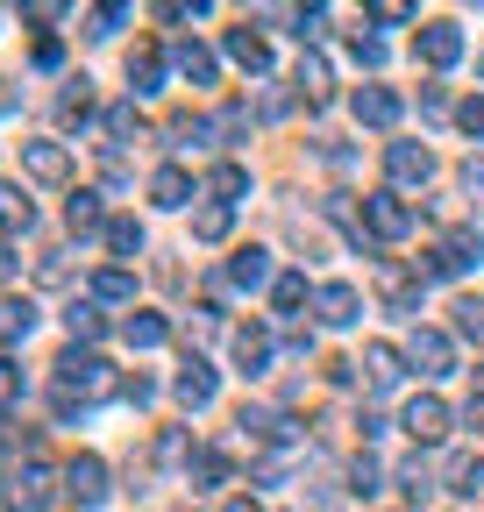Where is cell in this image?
I'll use <instances>...</instances> for the list:
<instances>
[{
	"label": "cell",
	"mask_w": 484,
	"mask_h": 512,
	"mask_svg": "<svg viewBox=\"0 0 484 512\" xmlns=\"http://www.w3.org/2000/svg\"><path fill=\"white\" fill-rule=\"evenodd\" d=\"M129 79H136V93H157V79H164V57H157L150 43L129 57Z\"/></svg>",
	"instance_id": "cell-18"
},
{
	"label": "cell",
	"mask_w": 484,
	"mask_h": 512,
	"mask_svg": "<svg viewBox=\"0 0 484 512\" xmlns=\"http://www.w3.org/2000/svg\"><path fill=\"white\" fill-rule=\"evenodd\" d=\"M385 164H392V178H399V185H420V178L435 171V157L420 150V143H392V150H385Z\"/></svg>",
	"instance_id": "cell-6"
},
{
	"label": "cell",
	"mask_w": 484,
	"mask_h": 512,
	"mask_svg": "<svg viewBox=\"0 0 484 512\" xmlns=\"http://www.w3.org/2000/svg\"><path fill=\"white\" fill-rule=\"evenodd\" d=\"M356 121L392 128V121H399V93H392V86H363V93H356Z\"/></svg>",
	"instance_id": "cell-5"
},
{
	"label": "cell",
	"mask_w": 484,
	"mask_h": 512,
	"mask_svg": "<svg viewBox=\"0 0 484 512\" xmlns=\"http://www.w3.org/2000/svg\"><path fill=\"white\" fill-rule=\"evenodd\" d=\"M57 384H65V392H100V384H107V363L65 349V356H57Z\"/></svg>",
	"instance_id": "cell-1"
},
{
	"label": "cell",
	"mask_w": 484,
	"mask_h": 512,
	"mask_svg": "<svg viewBox=\"0 0 484 512\" xmlns=\"http://www.w3.org/2000/svg\"><path fill=\"white\" fill-rule=\"evenodd\" d=\"M349 57H356V64H385V43H378V36H356Z\"/></svg>",
	"instance_id": "cell-32"
},
{
	"label": "cell",
	"mask_w": 484,
	"mask_h": 512,
	"mask_svg": "<svg viewBox=\"0 0 484 512\" xmlns=\"http://www.w3.org/2000/svg\"><path fill=\"white\" fill-rule=\"evenodd\" d=\"M129 342H136V349H157V342H164V320H157V313H136V320H129Z\"/></svg>",
	"instance_id": "cell-24"
},
{
	"label": "cell",
	"mask_w": 484,
	"mask_h": 512,
	"mask_svg": "<svg viewBox=\"0 0 484 512\" xmlns=\"http://www.w3.org/2000/svg\"><path fill=\"white\" fill-rule=\"evenodd\" d=\"M406 434H413V441H442V434H449V406H442V399H413V406H406Z\"/></svg>",
	"instance_id": "cell-4"
},
{
	"label": "cell",
	"mask_w": 484,
	"mask_h": 512,
	"mask_svg": "<svg viewBox=\"0 0 484 512\" xmlns=\"http://www.w3.org/2000/svg\"><path fill=\"white\" fill-rule=\"evenodd\" d=\"M463 57V29L456 22H428L420 29V64H456Z\"/></svg>",
	"instance_id": "cell-2"
},
{
	"label": "cell",
	"mask_w": 484,
	"mask_h": 512,
	"mask_svg": "<svg viewBox=\"0 0 484 512\" xmlns=\"http://www.w3.org/2000/svg\"><path fill=\"white\" fill-rule=\"evenodd\" d=\"M449 313H456V328H463V335H477V342H484V299H456Z\"/></svg>",
	"instance_id": "cell-25"
},
{
	"label": "cell",
	"mask_w": 484,
	"mask_h": 512,
	"mask_svg": "<svg viewBox=\"0 0 484 512\" xmlns=\"http://www.w3.org/2000/svg\"><path fill=\"white\" fill-rule=\"evenodd\" d=\"M463 128H470V136H484V100H463Z\"/></svg>",
	"instance_id": "cell-34"
},
{
	"label": "cell",
	"mask_w": 484,
	"mask_h": 512,
	"mask_svg": "<svg viewBox=\"0 0 484 512\" xmlns=\"http://www.w3.org/2000/svg\"><path fill=\"white\" fill-rule=\"evenodd\" d=\"M271 299H278V313H292V306H299V299H307V278H299V271H285V278H278V292H271Z\"/></svg>",
	"instance_id": "cell-30"
},
{
	"label": "cell",
	"mask_w": 484,
	"mask_h": 512,
	"mask_svg": "<svg viewBox=\"0 0 484 512\" xmlns=\"http://www.w3.org/2000/svg\"><path fill=\"white\" fill-rule=\"evenodd\" d=\"M178 72H186V79H200V86H207V79H214V57H207L200 43H178Z\"/></svg>",
	"instance_id": "cell-21"
},
{
	"label": "cell",
	"mask_w": 484,
	"mask_h": 512,
	"mask_svg": "<svg viewBox=\"0 0 484 512\" xmlns=\"http://www.w3.org/2000/svg\"><path fill=\"white\" fill-rule=\"evenodd\" d=\"M65 328H72V335H79V342H93V335H100V313H93V306H79V299H72V306H65Z\"/></svg>",
	"instance_id": "cell-23"
},
{
	"label": "cell",
	"mask_w": 484,
	"mask_h": 512,
	"mask_svg": "<svg viewBox=\"0 0 484 512\" xmlns=\"http://www.w3.org/2000/svg\"><path fill=\"white\" fill-rule=\"evenodd\" d=\"M107 249H114V256H136V249H143V228H136L129 214H121V221H107Z\"/></svg>",
	"instance_id": "cell-20"
},
{
	"label": "cell",
	"mask_w": 484,
	"mask_h": 512,
	"mask_svg": "<svg viewBox=\"0 0 484 512\" xmlns=\"http://www.w3.org/2000/svg\"><path fill=\"white\" fill-rule=\"evenodd\" d=\"M65 221H72V235H93V228H100V200H93V192H72Z\"/></svg>",
	"instance_id": "cell-19"
},
{
	"label": "cell",
	"mask_w": 484,
	"mask_h": 512,
	"mask_svg": "<svg viewBox=\"0 0 484 512\" xmlns=\"http://www.w3.org/2000/svg\"><path fill=\"white\" fill-rule=\"evenodd\" d=\"M15 399H22V370L0 363V406H15Z\"/></svg>",
	"instance_id": "cell-33"
},
{
	"label": "cell",
	"mask_w": 484,
	"mask_h": 512,
	"mask_svg": "<svg viewBox=\"0 0 484 512\" xmlns=\"http://www.w3.org/2000/svg\"><path fill=\"white\" fill-rule=\"evenodd\" d=\"M15 505H22V512H43V505H50V470H43V463L15 477Z\"/></svg>",
	"instance_id": "cell-14"
},
{
	"label": "cell",
	"mask_w": 484,
	"mask_h": 512,
	"mask_svg": "<svg viewBox=\"0 0 484 512\" xmlns=\"http://www.w3.org/2000/svg\"><path fill=\"white\" fill-rule=\"evenodd\" d=\"M36 328V306L29 299H8V306H0V342H22Z\"/></svg>",
	"instance_id": "cell-17"
},
{
	"label": "cell",
	"mask_w": 484,
	"mask_h": 512,
	"mask_svg": "<svg viewBox=\"0 0 484 512\" xmlns=\"http://www.w3.org/2000/svg\"><path fill=\"white\" fill-rule=\"evenodd\" d=\"M299 86L321 100V93H328V64H321V57H299Z\"/></svg>",
	"instance_id": "cell-31"
},
{
	"label": "cell",
	"mask_w": 484,
	"mask_h": 512,
	"mask_svg": "<svg viewBox=\"0 0 484 512\" xmlns=\"http://www.w3.org/2000/svg\"><path fill=\"white\" fill-rule=\"evenodd\" d=\"M36 214H29V200H22V192L15 185H0V228H29Z\"/></svg>",
	"instance_id": "cell-22"
},
{
	"label": "cell",
	"mask_w": 484,
	"mask_h": 512,
	"mask_svg": "<svg viewBox=\"0 0 484 512\" xmlns=\"http://www.w3.org/2000/svg\"><path fill=\"white\" fill-rule=\"evenodd\" d=\"M228 512H257V505H250V498H235V505H228Z\"/></svg>",
	"instance_id": "cell-36"
},
{
	"label": "cell",
	"mask_w": 484,
	"mask_h": 512,
	"mask_svg": "<svg viewBox=\"0 0 484 512\" xmlns=\"http://www.w3.org/2000/svg\"><path fill=\"white\" fill-rule=\"evenodd\" d=\"M235 363L257 377V370L271 363V335H264V328H235Z\"/></svg>",
	"instance_id": "cell-11"
},
{
	"label": "cell",
	"mask_w": 484,
	"mask_h": 512,
	"mask_svg": "<svg viewBox=\"0 0 484 512\" xmlns=\"http://www.w3.org/2000/svg\"><path fill=\"white\" fill-rule=\"evenodd\" d=\"M207 185L221 192V200H235V192H242V185H250V171H242V164H221V171H214Z\"/></svg>",
	"instance_id": "cell-28"
},
{
	"label": "cell",
	"mask_w": 484,
	"mask_h": 512,
	"mask_svg": "<svg viewBox=\"0 0 484 512\" xmlns=\"http://www.w3.org/2000/svg\"><path fill=\"white\" fill-rule=\"evenodd\" d=\"M22 164H29L36 178H50V185H65V178H72V157H65V143H22Z\"/></svg>",
	"instance_id": "cell-3"
},
{
	"label": "cell",
	"mask_w": 484,
	"mask_h": 512,
	"mask_svg": "<svg viewBox=\"0 0 484 512\" xmlns=\"http://www.w3.org/2000/svg\"><path fill=\"white\" fill-rule=\"evenodd\" d=\"M186 192H193V178L178 171V164H164V171L150 178V200H157V207H186Z\"/></svg>",
	"instance_id": "cell-12"
},
{
	"label": "cell",
	"mask_w": 484,
	"mask_h": 512,
	"mask_svg": "<svg viewBox=\"0 0 484 512\" xmlns=\"http://www.w3.org/2000/svg\"><path fill=\"white\" fill-rule=\"evenodd\" d=\"M228 57L242 64V72H264V64H271V50H264V36H250V29H228Z\"/></svg>",
	"instance_id": "cell-13"
},
{
	"label": "cell",
	"mask_w": 484,
	"mask_h": 512,
	"mask_svg": "<svg viewBox=\"0 0 484 512\" xmlns=\"http://www.w3.org/2000/svg\"><path fill=\"white\" fill-rule=\"evenodd\" d=\"M178 399H186V406H207V399H214V370H207L200 356L186 363V377H178Z\"/></svg>",
	"instance_id": "cell-16"
},
{
	"label": "cell",
	"mask_w": 484,
	"mask_h": 512,
	"mask_svg": "<svg viewBox=\"0 0 484 512\" xmlns=\"http://www.w3.org/2000/svg\"><path fill=\"white\" fill-rule=\"evenodd\" d=\"M413 363H420V370H428V377H442V370L456 363V349H449V335H435V328H420V335H413Z\"/></svg>",
	"instance_id": "cell-7"
},
{
	"label": "cell",
	"mask_w": 484,
	"mask_h": 512,
	"mask_svg": "<svg viewBox=\"0 0 484 512\" xmlns=\"http://www.w3.org/2000/svg\"><path fill=\"white\" fill-rule=\"evenodd\" d=\"M363 370H371L378 384H392V377H399V356H392V349L378 342V349H363Z\"/></svg>",
	"instance_id": "cell-26"
},
{
	"label": "cell",
	"mask_w": 484,
	"mask_h": 512,
	"mask_svg": "<svg viewBox=\"0 0 484 512\" xmlns=\"http://www.w3.org/2000/svg\"><path fill=\"white\" fill-rule=\"evenodd\" d=\"M356 313H363V299L349 285H321V320H328V328H349Z\"/></svg>",
	"instance_id": "cell-10"
},
{
	"label": "cell",
	"mask_w": 484,
	"mask_h": 512,
	"mask_svg": "<svg viewBox=\"0 0 484 512\" xmlns=\"http://www.w3.org/2000/svg\"><path fill=\"white\" fill-rule=\"evenodd\" d=\"M228 278H235V285H250V292H257V285L271 278V256H264V249H235V264H228Z\"/></svg>",
	"instance_id": "cell-15"
},
{
	"label": "cell",
	"mask_w": 484,
	"mask_h": 512,
	"mask_svg": "<svg viewBox=\"0 0 484 512\" xmlns=\"http://www.w3.org/2000/svg\"><path fill=\"white\" fill-rule=\"evenodd\" d=\"M193 235H200V242H221V235H228V207H207V214H193Z\"/></svg>",
	"instance_id": "cell-27"
},
{
	"label": "cell",
	"mask_w": 484,
	"mask_h": 512,
	"mask_svg": "<svg viewBox=\"0 0 484 512\" xmlns=\"http://www.w3.org/2000/svg\"><path fill=\"white\" fill-rule=\"evenodd\" d=\"M93 292H100V299H129V292H136V278H129V271H100V278H93Z\"/></svg>",
	"instance_id": "cell-29"
},
{
	"label": "cell",
	"mask_w": 484,
	"mask_h": 512,
	"mask_svg": "<svg viewBox=\"0 0 484 512\" xmlns=\"http://www.w3.org/2000/svg\"><path fill=\"white\" fill-rule=\"evenodd\" d=\"M15 107H22V100H15V86H8V79H0V114H15Z\"/></svg>",
	"instance_id": "cell-35"
},
{
	"label": "cell",
	"mask_w": 484,
	"mask_h": 512,
	"mask_svg": "<svg viewBox=\"0 0 484 512\" xmlns=\"http://www.w3.org/2000/svg\"><path fill=\"white\" fill-rule=\"evenodd\" d=\"M413 228V214L399 207V192H378L371 200V235H406Z\"/></svg>",
	"instance_id": "cell-9"
},
{
	"label": "cell",
	"mask_w": 484,
	"mask_h": 512,
	"mask_svg": "<svg viewBox=\"0 0 484 512\" xmlns=\"http://www.w3.org/2000/svg\"><path fill=\"white\" fill-rule=\"evenodd\" d=\"M72 498H79V505H100V498H107V470H100V456H79V463H72Z\"/></svg>",
	"instance_id": "cell-8"
}]
</instances>
